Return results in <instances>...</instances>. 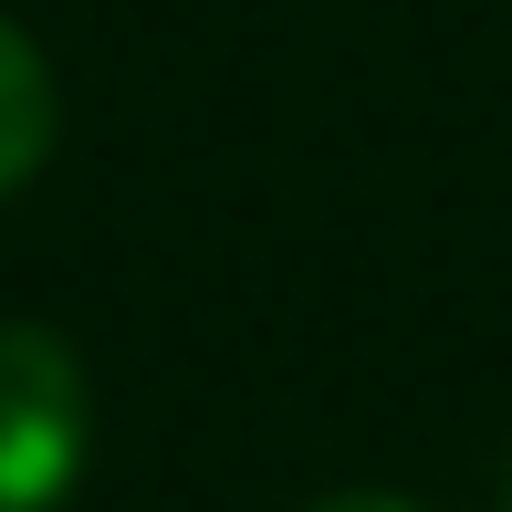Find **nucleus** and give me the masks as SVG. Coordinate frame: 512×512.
Instances as JSON below:
<instances>
[{
    "label": "nucleus",
    "mask_w": 512,
    "mask_h": 512,
    "mask_svg": "<svg viewBox=\"0 0 512 512\" xmlns=\"http://www.w3.org/2000/svg\"><path fill=\"white\" fill-rule=\"evenodd\" d=\"M84 356L53 324H0V512H63L84 481Z\"/></svg>",
    "instance_id": "1"
},
{
    "label": "nucleus",
    "mask_w": 512,
    "mask_h": 512,
    "mask_svg": "<svg viewBox=\"0 0 512 512\" xmlns=\"http://www.w3.org/2000/svg\"><path fill=\"white\" fill-rule=\"evenodd\" d=\"M314 512H418V502H398V492H335V502H314Z\"/></svg>",
    "instance_id": "3"
},
{
    "label": "nucleus",
    "mask_w": 512,
    "mask_h": 512,
    "mask_svg": "<svg viewBox=\"0 0 512 512\" xmlns=\"http://www.w3.org/2000/svg\"><path fill=\"white\" fill-rule=\"evenodd\" d=\"M53 136H63L53 63L32 53V32H21V21H0V199H11L42 157H53Z\"/></svg>",
    "instance_id": "2"
}]
</instances>
